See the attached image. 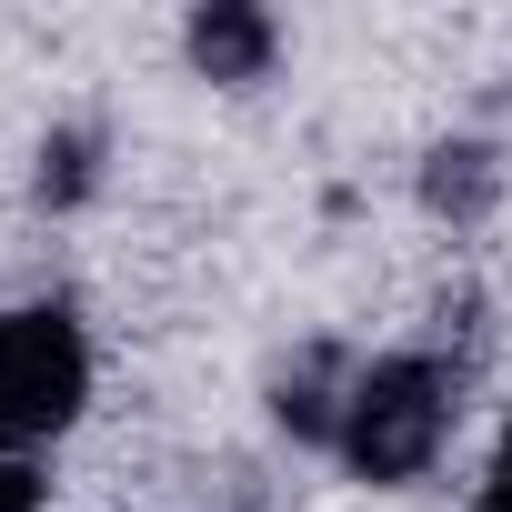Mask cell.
Returning <instances> with one entry per match:
<instances>
[{"mask_svg":"<svg viewBox=\"0 0 512 512\" xmlns=\"http://www.w3.org/2000/svg\"><path fill=\"white\" fill-rule=\"evenodd\" d=\"M91 402V342L61 302H21L0 312V452H31L51 432H71Z\"/></svg>","mask_w":512,"mask_h":512,"instance_id":"cell-1","label":"cell"},{"mask_svg":"<svg viewBox=\"0 0 512 512\" xmlns=\"http://www.w3.org/2000/svg\"><path fill=\"white\" fill-rule=\"evenodd\" d=\"M442 432H452V382H442V362H372L352 392H342V452H352V472L362 482H412L432 452H442Z\"/></svg>","mask_w":512,"mask_h":512,"instance_id":"cell-2","label":"cell"},{"mask_svg":"<svg viewBox=\"0 0 512 512\" xmlns=\"http://www.w3.org/2000/svg\"><path fill=\"white\" fill-rule=\"evenodd\" d=\"M191 61H201L211 81H262V71H272V21H262V11H231V0H221V11H201V21H191Z\"/></svg>","mask_w":512,"mask_h":512,"instance_id":"cell-3","label":"cell"},{"mask_svg":"<svg viewBox=\"0 0 512 512\" xmlns=\"http://www.w3.org/2000/svg\"><path fill=\"white\" fill-rule=\"evenodd\" d=\"M482 191H492V151H432V201L442 211H482Z\"/></svg>","mask_w":512,"mask_h":512,"instance_id":"cell-4","label":"cell"},{"mask_svg":"<svg viewBox=\"0 0 512 512\" xmlns=\"http://www.w3.org/2000/svg\"><path fill=\"white\" fill-rule=\"evenodd\" d=\"M91 151H101L91 131H61V141L41 151V201H81V191H91Z\"/></svg>","mask_w":512,"mask_h":512,"instance_id":"cell-5","label":"cell"},{"mask_svg":"<svg viewBox=\"0 0 512 512\" xmlns=\"http://www.w3.org/2000/svg\"><path fill=\"white\" fill-rule=\"evenodd\" d=\"M0 512H41V472L31 462H0Z\"/></svg>","mask_w":512,"mask_h":512,"instance_id":"cell-6","label":"cell"},{"mask_svg":"<svg viewBox=\"0 0 512 512\" xmlns=\"http://www.w3.org/2000/svg\"><path fill=\"white\" fill-rule=\"evenodd\" d=\"M492 512H512V432H502V452H492Z\"/></svg>","mask_w":512,"mask_h":512,"instance_id":"cell-7","label":"cell"}]
</instances>
